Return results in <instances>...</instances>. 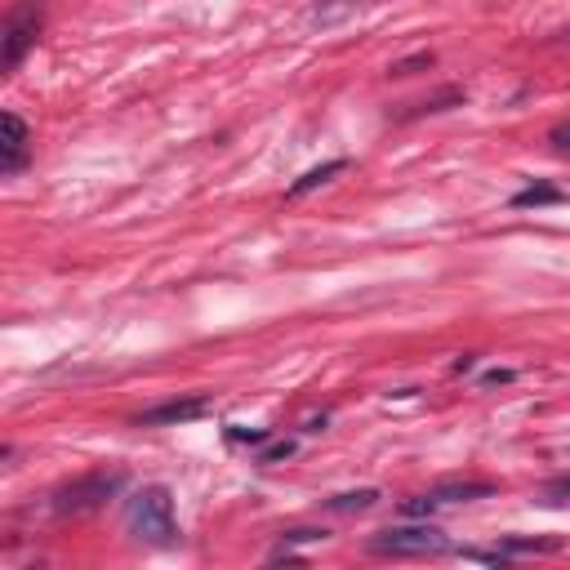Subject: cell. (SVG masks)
Segmentation results:
<instances>
[{"instance_id":"obj_1","label":"cell","mask_w":570,"mask_h":570,"mask_svg":"<svg viewBox=\"0 0 570 570\" xmlns=\"http://www.w3.org/2000/svg\"><path fill=\"white\" fill-rule=\"evenodd\" d=\"M125 525L134 539L151 543V548H169L178 543V521H174V494L169 485H142L129 494L125 503Z\"/></svg>"},{"instance_id":"obj_2","label":"cell","mask_w":570,"mask_h":570,"mask_svg":"<svg viewBox=\"0 0 570 570\" xmlns=\"http://www.w3.org/2000/svg\"><path fill=\"white\" fill-rule=\"evenodd\" d=\"M120 490H125V472H116V468H111V472L98 468V472H85V476L58 485V490L49 494V512H53V517H80V512L102 508V503L116 499Z\"/></svg>"},{"instance_id":"obj_3","label":"cell","mask_w":570,"mask_h":570,"mask_svg":"<svg viewBox=\"0 0 570 570\" xmlns=\"http://www.w3.org/2000/svg\"><path fill=\"white\" fill-rule=\"evenodd\" d=\"M370 552H387V557H428V552H450V539L432 525H392L370 534Z\"/></svg>"},{"instance_id":"obj_4","label":"cell","mask_w":570,"mask_h":570,"mask_svg":"<svg viewBox=\"0 0 570 570\" xmlns=\"http://www.w3.org/2000/svg\"><path fill=\"white\" fill-rule=\"evenodd\" d=\"M40 40V9L36 4H18L4 18V36H0V71H18V62L36 49Z\"/></svg>"},{"instance_id":"obj_5","label":"cell","mask_w":570,"mask_h":570,"mask_svg":"<svg viewBox=\"0 0 570 570\" xmlns=\"http://www.w3.org/2000/svg\"><path fill=\"white\" fill-rule=\"evenodd\" d=\"M31 160V129L18 111H4L0 116V174L4 178H18Z\"/></svg>"},{"instance_id":"obj_6","label":"cell","mask_w":570,"mask_h":570,"mask_svg":"<svg viewBox=\"0 0 570 570\" xmlns=\"http://www.w3.org/2000/svg\"><path fill=\"white\" fill-rule=\"evenodd\" d=\"M200 414H209V396H178V401H160V405L142 410L134 423L138 428H174V423H191Z\"/></svg>"},{"instance_id":"obj_7","label":"cell","mask_w":570,"mask_h":570,"mask_svg":"<svg viewBox=\"0 0 570 570\" xmlns=\"http://www.w3.org/2000/svg\"><path fill=\"white\" fill-rule=\"evenodd\" d=\"M499 485L494 481H441L428 490V499L441 508V503H472V499H490Z\"/></svg>"},{"instance_id":"obj_8","label":"cell","mask_w":570,"mask_h":570,"mask_svg":"<svg viewBox=\"0 0 570 570\" xmlns=\"http://www.w3.org/2000/svg\"><path fill=\"white\" fill-rule=\"evenodd\" d=\"M356 9H361V0H321V4L307 9V22H312V27H338V22H347Z\"/></svg>"},{"instance_id":"obj_9","label":"cell","mask_w":570,"mask_h":570,"mask_svg":"<svg viewBox=\"0 0 570 570\" xmlns=\"http://www.w3.org/2000/svg\"><path fill=\"white\" fill-rule=\"evenodd\" d=\"M343 169H347V160H343V156H338V160H325V165L307 169V174H303V178H298V183L289 187V196H303V191H312V187L330 183V178H334V174H343Z\"/></svg>"},{"instance_id":"obj_10","label":"cell","mask_w":570,"mask_h":570,"mask_svg":"<svg viewBox=\"0 0 570 570\" xmlns=\"http://www.w3.org/2000/svg\"><path fill=\"white\" fill-rule=\"evenodd\" d=\"M557 200H566V191L552 187V183H534V187H521V191L512 196L517 209H530V205H557Z\"/></svg>"},{"instance_id":"obj_11","label":"cell","mask_w":570,"mask_h":570,"mask_svg":"<svg viewBox=\"0 0 570 570\" xmlns=\"http://www.w3.org/2000/svg\"><path fill=\"white\" fill-rule=\"evenodd\" d=\"M374 503H379V490H347V494H334V499H330L334 512H365V508H374Z\"/></svg>"},{"instance_id":"obj_12","label":"cell","mask_w":570,"mask_h":570,"mask_svg":"<svg viewBox=\"0 0 570 570\" xmlns=\"http://www.w3.org/2000/svg\"><path fill=\"white\" fill-rule=\"evenodd\" d=\"M561 543L557 539H508L503 548H499V557L508 561V557H517V552H557Z\"/></svg>"},{"instance_id":"obj_13","label":"cell","mask_w":570,"mask_h":570,"mask_svg":"<svg viewBox=\"0 0 570 570\" xmlns=\"http://www.w3.org/2000/svg\"><path fill=\"white\" fill-rule=\"evenodd\" d=\"M570 499V476H557L543 485V503H566Z\"/></svg>"},{"instance_id":"obj_14","label":"cell","mask_w":570,"mask_h":570,"mask_svg":"<svg viewBox=\"0 0 570 570\" xmlns=\"http://www.w3.org/2000/svg\"><path fill=\"white\" fill-rule=\"evenodd\" d=\"M414 67H432V53H414V58H405V62H392L387 71H392V76H414Z\"/></svg>"},{"instance_id":"obj_15","label":"cell","mask_w":570,"mask_h":570,"mask_svg":"<svg viewBox=\"0 0 570 570\" xmlns=\"http://www.w3.org/2000/svg\"><path fill=\"white\" fill-rule=\"evenodd\" d=\"M548 142H552L557 151H566V156H570V120H561V125H552V134H548Z\"/></svg>"},{"instance_id":"obj_16","label":"cell","mask_w":570,"mask_h":570,"mask_svg":"<svg viewBox=\"0 0 570 570\" xmlns=\"http://www.w3.org/2000/svg\"><path fill=\"white\" fill-rule=\"evenodd\" d=\"M294 454V441H276L267 454H263V463H276V459H289Z\"/></svg>"},{"instance_id":"obj_17","label":"cell","mask_w":570,"mask_h":570,"mask_svg":"<svg viewBox=\"0 0 570 570\" xmlns=\"http://www.w3.org/2000/svg\"><path fill=\"white\" fill-rule=\"evenodd\" d=\"M227 436H232V441H263L267 432H263V428H249V432H245V428H232Z\"/></svg>"}]
</instances>
